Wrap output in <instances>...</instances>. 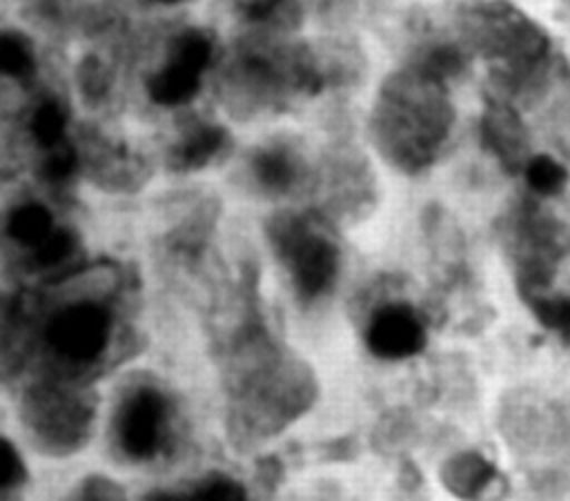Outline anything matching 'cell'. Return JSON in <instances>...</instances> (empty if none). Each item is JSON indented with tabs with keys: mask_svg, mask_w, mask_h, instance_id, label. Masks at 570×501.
<instances>
[{
	"mask_svg": "<svg viewBox=\"0 0 570 501\" xmlns=\"http://www.w3.org/2000/svg\"><path fill=\"white\" fill-rule=\"evenodd\" d=\"M227 432L236 448H254L301 419L318 396L312 367L283 350L249 305L225 338Z\"/></svg>",
	"mask_w": 570,
	"mask_h": 501,
	"instance_id": "6da1fadb",
	"label": "cell"
},
{
	"mask_svg": "<svg viewBox=\"0 0 570 501\" xmlns=\"http://www.w3.org/2000/svg\"><path fill=\"white\" fill-rule=\"evenodd\" d=\"M223 67L220 98L238 118L283 111L336 87L325 49L278 40L267 31L238 40Z\"/></svg>",
	"mask_w": 570,
	"mask_h": 501,
	"instance_id": "7a4b0ae2",
	"label": "cell"
},
{
	"mask_svg": "<svg viewBox=\"0 0 570 501\" xmlns=\"http://www.w3.org/2000/svg\"><path fill=\"white\" fill-rule=\"evenodd\" d=\"M452 125L454 109L443 80L410 65L387 73L370 114L376 151L405 176H416L436 163Z\"/></svg>",
	"mask_w": 570,
	"mask_h": 501,
	"instance_id": "3957f363",
	"label": "cell"
},
{
	"mask_svg": "<svg viewBox=\"0 0 570 501\" xmlns=\"http://www.w3.org/2000/svg\"><path fill=\"white\" fill-rule=\"evenodd\" d=\"M18 412L29 443L40 454L71 456L91 439L96 394L85 379L42 372L22 390Z\"/></svg>",
	"mask_w": 570,
	"mask_h": 501,
	"instance_id": "277c9868",
	"label": "cell"
},
{
	"mask_svg": "<svg viewBox=\"0 0 570 501\" xmlns=\"http://www.w3.org/2000/svg\"><path fill=\"white\" fill-rule=\"evenodd\" d=\"M274 258L285 269L294 296L303 305L327 298L341 276V245L321 212L283 209L265 223Z\"/></svg>",
	"mask_w": 570,
	"mask_h": 501,
	"instance_id": "5b68a950",
	"label": "cell"
},
{
	"mask_svg": "<svg viewBox=\"0 0 570 501\" xmlns=\"http://www.w3.org/2000/svg\"><path fill=\"white\" fill-rule=\"evenodd\" d=\"M114 452L127 463H151L176 441V403L163 383L149 376L129 381L116 396L109 419Z\"/></svg>",
	"mask_w": 570,
	"mask_h": 501,
	"instance_id": "8992f818",
	"label": "cell"
},
{
	"mask_svg": "<svg viewBox=\"0 0 570 501\" xmlns=\"http://www.w3.org/2000/svg\"><path fill=\"white\" fill-rule=\"evenodd\" d=\"M216 58L218 42L212 31L198 27L176 31L145 80L149 100L167 109L189 105L200 94L205 73L216 65Z\"/></svg>",
	"mask_w": 570,
	"mask_h": 501,
	"instance_id": "52a82bcc",
	"label": "cell"
},
{
	"mask_svg": "<svg viewBox=\"0 0 570 501\" xmlns=\"http://www.w3.org/2000/svg\"><path fill=\"white\" fill-rule=\"evenodd\" d=\"M249 185L265 198H289L314 189L316 169L309 165L305 147L294 138H267L256 145L245 160Z\"/></svg>",
	"mask_w": 570,
	"mask_h": 501,
	"instance_id": "ba28073f",
	"label": "cell"
},
{
	"mask_svg": "<svg viewBox=\"0 0 570 501\" xmlns=\"http://www.w3.org/2000/svg\"><path fill=\"white\" fill-rule=\"evenodd\" d=\"M499 430L505 443L519 452L552 450L566 439V421L561 412L530 392L505 396L499 412Z\"/></svg>",
	"mask_w": 570,
	"mask_h": 501,
	"instance_id": "9c48e42d",
	"label": "cell"
},
{
	"mask_svg": "<svg viewBox=\"0 0 570 501\" xmlns=\"http://www.w3.org/2000/svg\"><path fill=\"white\" fill-rule=\"evenodd\" d=\"M363 341L376 358L403 361L416 356L425 347L428 327L414 305L394 298L379 303L370 312Z\"/></svg>",
	"mask_w": 570,
	"mask_h": 501,
	"instance_id": "30bf717a",
	"label": "cell"
},
{
	"mask_svg": "<svg viewBox=\"0 0 570 501\" xmlns=\"http://www.w3.org/2000/svg\"><path fill=\"white\" fill-rule=\"evenodd\" d=\"M314 189L325 209L334 216L358 218L370 212L374 203V178L365 160L352 151L332 154V158L316 169Z\"/></svg>",
	"mask_w": 570,
	"mask_h": 501,
	"instance_id": "8fae6325",
	"label": "cell"
},
{
	"mask_svg": "<svg viewBox=\"0 0 570 501\" xmlns=\"http://www.w3.org/2000/svg\"><path fill=\"white\" fill-rule=\"evenodd\" d=\"M80 163L87 178L107 191L129 194L140 189L149 178L147 160L131 151L122 140L87 134L78 143Z\"/></svg>",
	"mask_w": 570,
	"mask_h": 501,
	"instance_id": "7c38bea8",
	"label": "cell"
},
{
	"mask_svg": "<svg viewBox=\"0 0 570 501\" xmlns=\"http://www.w3.org/2000/svg\"><path fill=\"white\" fill-rule=\"evenodd\" d=\"M229 131L214 120H189L178 127L165 149V165L178 174L200 171L220 160L229 149Z\"/></svg>",
	"mask_w": 570,
	"mask_h": 501,
	"instance_id": "4fadbf2b",
	"label": "cell"
},
{
	"mask_svg": "<svg viewBox=\"0 0 570 501\" xmlns=\"http://www.w3.org/2000/svg\"><path fill=\"white\" fill-rule=\"evenodd\" d=\"M439 479L461 501H501L508 488L499 470L474 450H461L448 456L441 463Z\"/></svg>",
	"mask_w": 570,
	"mask_h": 501,
	"instance_id": "5bb4252c",
	"label": "cell"
},
{
	"mask_svg": "<svg viewBox=\"0 0 570 501\" xmlns=\"http://www.w3.org/2000/svg\"><path fill=\"white\" fill-rule=\"evenodd\" d=\"M62 223L56 220L53 212L40 200H20L4 214V240L20 254L24 265L36 252H40Z\"/></svg>",
	"mask_w": 570,
	"mask_h": 501,
	"instance_id": "9a60e30c",
	"label": "cell"
},
{
	"mask_svg": "<svg viewBox=\"0 0 570 501\" xmlns=\"http://www.w3.org/2000/svg\"><path fill=\"white\" fill-rule=\"evenodd\" d=\"M24 134L33 149L40 154L69 140V111L67 105L53 96H40L27 111Z\"/></svg>",
	"mask_w": 570,
	"mask_h": 501,
	"instance_id": "2e32d148",
	"label": "cell"
},
{
	"mask_svg": "<svg viewBox=\"0 0 570 501\" xmlns=\"http://www.w3.org/2000/svg\"><path fill=\"white\" fill-rule=\"evenodd\" d=\"M0 69L4 78L16 82L33 80L38 56L33 42L18 29H4L0 36Z\"/></svg>",
	"mask_w": 570,
	"mask_h": 501,
	"instance_id": "e0dca14e",
	"label": "cell"
},
{
	"mask_svg": "<svg viewBox=\"0 0 570 501\" xmlns=\"http://www.w3.org/2000/svg\"><path fill=\"white\" fill-rule=\"evenodd\" d=\"M236 7L254 31L276 33L298 22L296 0H236Z\"/></svg>",
	"mask_w": 570,
	"mask_h": 501,
	"instance_id": "ac0fdd59",
	"label": "cell"
},
{
	"mask_svg": "<svg viewBox=\"0 0 570 501\" xmlns=\"http://www.w3.org/2000/svg\"><path fill=\"white\" fill-rule=\"evenodd\" d=\"M483 136L488 147L508 165L519 163L521 158V131L517 125V118L503 109L492 107L485 114L483 120Z\"/></svg>",
	"mask_w": 570,
	"mask_h": 501,
	"instance_id": "d6986e66",
	"label": "cell"
},
{
	"mask_svg": "<svg viewBox=\"0 0 570 501\" xmlns=\"http://www.w3.org/2000/svg\"><path fill=\"white\" fill-rule=\"evenodd\" d=\"M27 483V465L9 436L0 439V501H18Z\"/></svg>",
	"mask_w": 570,
	"mask_h": 501,
	"instance_id": "ffe728a7",
	"label": "cell"
},
{
	"mask_svg": "<svg viewBox=\"0 0 570 501\" xmlns=\"http://www.w3.org/2000/svg\"><path fill=\"white\" fill-rule=\"evenodd\" d=\"M76 78H78V87H80L82 96L91 102H102L111 91V71L96 56H87L78 65Z\"/></svg>",
	"mask_w": 570,
	"mask_h": 501,
	"instance_id": "44dd1931",
	"label": "cell"
},
{
	"mask_svg": "<svg viewBox=\"0 0 570 501\" xmlns=\"http://www.w3.org/2000/svg\"><path fill=\"white\" fill-rule=\"evenodd\" d=\"M537 318L561 338L570 341V296H534L530 298Z\"/></svg>",
	"mask_w": 570,
	"mask_h": 501,
	"instance_id": "7402d4cb",
	"label": "cell"
},
{
	"mask_svg": "<svg viewBox=\"0 0 570 501\" xmlns=\"http://www.w3.org/2000/svg\"><path fill=\"white\" fill-rule=\"evenodd\" d=\"M414 434V421L401 412V410H394L390 414H385L379 423H376V430H374V439H376V445L381 450H396L405 443H410Z\"/></svg>",
	"mask_w": 570,
	"mask_h": 501,
	"instance_id": "603a6c76",
	"label": "cell"
},
{
	"mask_svg": "<svg viewBox=\"0 0 570 501\" xmlns=\"http://www.w3.org/2000/svg\"><path fill=\"white\" fill-rule=\"evenodd\" d=\"M191 499L194 501H247V494L236 479L214 472L196 483V488L191 490Z\"/></svg>",
	"mask_w": 570,
	"mask_h": 501,
	"instance_id": "cb8c5ba5",
	"label": "cell"
},
{
	"mask_svg": "<svg viewBox=\"0 0 570 501\" xmlns=\"http://www.w3.org/2000/svg\"><path fill=\"white\" fill-rule=\"evenodd\" d=\"M65 501H127V494L118 481L105 474H89Z\"/></svg>",
	"mask_w": 570,
	"mask_h": 501,
	"instance_id": "d4e9b609",
	"label": "cell"
},
{
	"mask_svg": "<svg viewBox=\"0 0 570 501\" xmlns=\"http://www.w3.org/2000/svg\"><path fill=\"white\" fill-rule=\"evenodd\" d=\"M525 180L528 185L539 194H554L563 187L566 171L559 163H554L548 156H539L528 163L525 167Z\"/></svg>",
	"mask_w": 570,
	"mask_h": 501,
	"instance_id": "484cf974",
	"label": "cell"
},
{
	"mask_svg": "<svg viewBox=\"0 0 570 501\" xmlns=\"http://www.w3.org/2000/svg\"><path fill=\"white\" fill-rule=\"evenodd\" d=\"M145 501H194L191 492H174V490H154L145 497Z\"/></svg>",
	"mask_w": 570,
	"mask_h": 501,
	"instance_id": "4316f807",
	"label": "cell"
},
{
	"mask_svg": "<svg viewBox=\"0 0 570 501\" xmlns=\"http://www.w3.org/2000/svg\"><path fill=\"white\" fill-rule=\"evenodd\" d=\"M154 2H160V4H180V2H187V0H154Z\"/></svg>",
	"mask_w": 570,
	"mask_h": 501,
	"instance_id": "83f0119b",
	"label": "cell"
}]
</instances>
